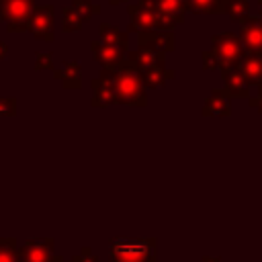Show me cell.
<instances>
[{
  "label": "cell",
  "mask_w": 262,
  "mask_h": 262,
  "mask_svg": "<svg viewBox=\"0 0 262 262\" xmlns=\"http://www.w3.org/2000/svg\"><path fill=\"white\" fill-rule=\"evenodd\" d=\"M248 104H250L252 108H256V111L262 113V86L258 88V94H256V96H250V98H248Z\"/></svg>",
  "instance_id": "cell-28"
},
{
  "label": "cell",
  "mask_w": 262,
  "mask_h": 262,
  "mask_svg": "<svg viewBox=\"0 0 262 262\" xmlns=\"http://www.w3.org/2000/svg\"><path fill=\"white\" fill-rule=\"evenodd\" d=\"M51 74L57 82H61V86L66 90H80L82 88V68L78 61H66L59 70H53Z\"/></svg>",
  "instance_id": "cell-14"
},
{
  "label": "cell",
  "mask_w": 262,
  "mask_h": 262,
  "mask_svg": "<svg viewBox=\"0 0 262 262\" xmlns=\"http://www.w3.org/2000/svg\"><path fill=\"white\" fill-rule=\"evenodd\" d=\"M137 70L141 68H166V51L149 45H137V49L127 51L125 55Z\"/></svg>",
  "instance_id": "cell-10"
},
{
  "label": "cell",
  "mask_w": 262,
  "mask_h": 262,
  "mask_svg": "<svg viewBox=\"0 0 262 262\" xmlns=\"http://www.w3.org/2000/svg\"><path fill=\"white\" fill-rule=\"evenodd\" d=\"M92 86V100L90 104L94 108H108L117 104V92H115V70H100V74L90 82Z\"/></svg>",
  "instance_id": "cell-6"
},
{
  "label": "cell",
  "mask_w": 262,
  "mask_h": 262,
  "mask_svg": "<svg viewBox=\"0 0 262 262\" xmlns=\"http://www.w3.org/2000/svg\"><path fill=\"white\" fill-rule=\"evenodd\" d=\"M6 53H8V45L0 41V59H4V57H6Z\"/></svg>",
  "instance_id": "cell-29"
},
{
  "label": "cell",
  "mask_w": 262,
  "mask_h": 262,
  "mask_svg": "<svg viewBox=\"0 0 262 262\" xmlns=\"http://www.w3.org/2000/svg\"><path fill=\"white\" fill-rule=\"evenodd\" d=\"M248 10H250V2L248 0H227L225 2V14L235 23H239L248 14Z\"/></svg>",
  "instance_id": "cell-22"
},
{
  "label": "cell",
  "mask_w": 262,
  "mask_h": 262,
  "mask_svg": "<svg viewBox=\"0 0 262 262\" xmlns=\"http://www.w3.org/2000/svg\"><path fill=\"white\" fill-rule=\"evenodd\" d=\"M237 70L246 76V80L250 82V86H262V55L256 53H244Z\"/></svg>",
  "instance_id": "cell-15"
},
{
  "label": "cell",
  "mask_w": 262,
  "mask_h": 262,
  "mask_svg": "<svg viewBox=\"0 0 262 262\" xmlns=\"http://www.w3.org/2000/svg\"><path fill=\"white\" fill-rule=\"evenodd\" d=\"M223 88L237 98H250V82L246 80V76L235 68L231 72H227L223 76Z\"/></svg>",
  "instance_id": "cell-17"
},
{
  "label": "cell",
  "mask_w": 262,
  "mask_h": 262,
  "mask_svg": "<svg viewBox=\"0 0 262 262\" xmlns=\"http://www.w3.org/2000/svg\"><path fill=\"white\" fill-rule=\"evenodd\" d=\"M246 53V47L239 39V35L225 31L211 37V47L201 53L203 70H215L221 76L235 70Z\"/></svg>",
  "instance_id": "cell-1"
},
{
  "label": "cell",
  "mask_w": 262,
  "mask_h": 262,
  "mask_svg": "<svg viewBox=\"0 0 262 262\" xmlns=\"http://www.w3.org/2000/svg\"><path fill=\"white\" fill-rule=\"evenodd\" d=\"M258 2H260V4H262V0H258Z\"/></svg>",
  "instance_id": "cell-34"
},
{
  "label": "cell",
  "mask_w": 262,
  "mask_h": 262,
  "mask_svg": "<svg viewBox=\"0 0 262 262\" xmlns=\"http://www.w3.org/2000/svg\"><path fill=\"white\" fill-rule=\"evenodd\" d=\"M86 25L84 16L74 8V6H63L61 8V31L63 33H78Z\"/></svg>",
  "instance_id": "cell-20"
},
{
  "label": "cell",
  "mask_w": 262,
  "mask_h": 262,
  "mask_svg": "<svg viewBox=\"0 0 262 262\" xmlns=\"http://www.w3.org/2000/svg\"><path fill=\"white\" fill-rule=\"evenodd\" d=\"M111 262H156V239L115 237L111 242Z\"/></svg>",
  "instance_id": "cell-4"
},
{
  "label": "cell",
  "mask_w": 262,
  "mask_h": 262,
  "mask_svg": "<svg viewBox=\"0 0 262 262\" xmlns=\"http://www.w3.org/2000/svg\"><path fill=\"white\" fill-rule=\"evenodd\" d=\"M186 2H188V12L192 14H219L225 12L227 0H186Z\"/></svg>",
  "instance_id": "cell-21"
},
{
  "label": "cell",
  "mask_w": 262,
  "mask_h": 262,
  "mask_svg": "<svg viewBox=\"0 0 262 262\" xmlns=\"http://www.w3.org/2000/svg\"><path fill=\"white\" fill-rule=\"evenodd\" d=\"M18 254L23 262H63L61 256H53V239H27Z\"/></svg>",
  "instance_id": "cell-8"
},
{
  "label": "cell",
  "mask_w": 262,
  "mask_h": 262,
  "mask_svg": "<svg viewBox=\"0 0 262 262\" xmlns=\"http://www.w3.org/2000/svg\"><path fill=\"white\" fill-rule=\"evenodd\" d=\"M2 2H4V0H0V8H2Z\"/></svg>",
  "instance_id": "cell-33"
},
{
  "label": "cell",
  "mask_w": 262,
  "mask_h": 262,
  "mask_svg": "<svg viewBox=\"0 0 262 262\" xmlns=\"http://www.w3.org/2000/svg\"><path fill=\"white\" fill-rule=\"evenodd\" d=\"M115 92H117V104L127 106H145V86L137 74V68L125 57V61L115 70Z\"/></svg>",
  "instance_id": "cell-2"
},
{
  "label": "cell",
  "mask_w": 262,
  "mask_h": 262,
  "mask_svg": "<svg viewBox=\"0 0 262 262\" xmlns=\"http://www.w3.org/2000/svg\"><path fill=\"white\" fill-rule=\"evenodd\" d=\"M72 6L84 16V20H90L94 14H98L100 12V6L98 4H94L92 0H72Z\"/></svg>",
  "instance_id": "cell-23"
},
{
  "label": "cell",
  "mask_w": 262,
  "mask_h": 262,
  "mask_svg": "<svg viewBox=\"0 0 262 262\" xmlns=\"http://www.w3.org/2000/svg\"><path fill=\"white\" fill-rule=\"evenodd\" d=\"M258 16H260V18H262V10H260V12H258Z\"/></svg>",
  "instance_id": "cell-32"
},
{
  "label": "cell",
  "mask_w": 262,
  "mask_h": 262,
  "mask_svg": "<svg viewBox=\"0 0 262 262\" xmlns=\"http://www.w3.org/2000/svg\"><path fill=\"white\" fill-rule=\"evenodd\" d=\"M0 262H23L20 254H18V248L10 250V248H2L0 246Z\"/></svg>",
  "instance_id": "cell-26"
},
{
  "label": "cell",
  "mask_w": 262,
  "mask_h": 262,
  "mask_svg": "<svg viewBox=\"0 0 262 262\" xmlns=\"http://www.w3.org/2000/svg\"><path fill=\"white\" fill-rule=\"evenodd\" d=\"M127 12H129V27H127L129 33H141V31H154V29H166V31L176 29V23L166 14H162L151 4V0H139L137 4H129Z\"/></svg>",
  "instance_id": "cell-3"
},
{
  "label": "cell",
  "mask_w": 262,
  "mask_h": 262,
  "mask_svg": "<svg viewBox=\"0 0 262 262\" xmlns=\"http://www.w3.org/2000/svg\"><path fill=\"white\" fill-rule=\"evenodd\" d=\"M35 70L37 72H41V70H55L53 68V55L51 53H41V51H37V55H35Z\"/></svg>",
  "instance_id": "cell-25"
},
{
  "label": "cell",
  "mask_w": 262,
  "mask_h": 262,
  "mask_svg": "<svg viewBox=\"0 0 262 262\" xmlns=\"http://www.w3.org/2000/svg\"><path fill=\"white\" fill-rule=\"evenodd\" d=\"M239 39L248 53L262 55V18L246 14L239 20Z\"/></svg>",
  "instance_id": "cell-9"
},
{
  "label": "cell",
  "mask_w": 262,
  "mask_h": 262,
  "mask_svg": "<svg viewBox=\"0 0 262 262\" xmlns=\"http://www.w3.org/2000/svg\"><path fill=\"white\" fill-rule=\"evenodd\" d=\"M151 4L166 14L168 18H172L176 25L184 23V16L188 14V2L186 0H151Z\"/></svg>",
  "instance_id": "cell-18"
},
{
  "label": "cell",
  "mask_w": 262,
  "mask_h": 262,
  "mask_svg": "<svg viewBox=\"0 0 262 262\" xmlns=\"http://www.w3.org/2000/svg\"><path fill=\"white\" fill-rule=\"evenodd\" d=\"M137 45L158 47V49L168 53V51L176 49V35H174V31H166V29L141 31V33H137Z\"/></svg>",
  "instance_id": "cell-13"
},
{
  "label": "cell",
  "mask_w": 262,
  "mask_h": 262,
  "mask_svg": "<svg viewBox=\"0 0 262 262\" xmlns=\"http://www.w3.org/2000/svg\"><path fill=\"white\" fill-rule=\"evenodd\" d=\"M123 2H127V0H108L111 6H119V4H123Z\"/></svg>",
  "instance_id": "cell-30"
},
{
  "label": "cell",
  "mask_w": 262,
  "mask_h": 262,
  "mask_svg": "<svg viewBox=\"0 0 262 262\" xmlns=\"http://www.w3.org/2000/svg\"><path fill=\"white\" fill-rule=\"evenodd\" d=\"M203 262H219V260H217V258H209V256H207V258H203Z\"/></svg>",
  "instance_id": "cell-31"
},
{
  "label": "cell",
  "mask_w": 262,
  "mask_h": 262,
  "mask_svg": "<svg viewBox=\"0 0 262 262\" xmlns=\"http://www.w3.org/2000/svg\"><path fill=\"white\" fill-rule=\"evenodd\" d=\"M137 74L145 88H160L166 82L174 80V76H176L174 70H166V68H141V70H137Z\"/></svg>",
  "instance_id": "cell-16"
},
{
  "label": "cell",
  "mask_w": 262,
  "mask_h": 262,
  "mask_svg": "<svg viewBox=\"0 0 262 262\" xmlns=\"http://www.w3.org/2000/svg\"><path fill=\"white\" fill-rule=\"evenodd\" d=\"M98 35H100V41L115 45V47H121L123 51H129V33L121 31L119 27H115L111 23H100Z\"/></svg>",
  "instance_id": "cell-19"
},
{
  "label": "cell",
  "mask_w": 262,
  "mask_h": 262,
  "mask_svg": "<svg viewBox=\"0 0 262 262\" xmlns=\"http://www.w3.org/2000/svg\"><path fill=\"white\" fill-rule=\"evenodd\" d=\"M35 0H4L0 8V23L6 27V33H25L31 31Z\"/></svg>",
  "instance_id": "cell-5"
},
{
  "label": "cell",
  "mask_w": 262,
  "mask_h": 262,
  "mask_svg": "<svg viewBox=\"0 0 262 262\" xmlns=\"http://www.w3.org/2000/svg\"><path fill=\"white\" fill-rule=\"evenodd\" d=\"M53 23H55V8L53 4H39L33 8L31 16V33L35 39H41L45 43H51L55 39L53 35Z\"/></svg>",
  "instance_id": "cell-7"
},
{
  "label": "cell",
  "mask_w": 262,
  "mask_h": 262,
  "mask_svg": "<svg viewBox=\"0 0 262 262\" xmlns=\"http://www.w3.org/2000/svg\"><path fill=\"white\" fill-rule=\"evenodd\" d=\"M90 49H92L94 59H96L104 70H117V68L125 61V55H127V51H123L121 47L108 45V43H104V41H100V39L90 41Z\"/></svg>",
  "instance_id": "cell-12"
},
{
  "label": "cell",
  "mask_w": 262,
  "mask_h": 262,
  "mask_svg": "<svg viewBox=\"0 0 262 262\" xmlns=\"http://www.w3.org/2000/svg\"><path fill=\"white\" fill-rule=\"evenodd\" d=\"M203 117H229L231 115V94L223 86H215L209 92V98L205 100L201 108Z\"/></svg>",
  "instance_id": "cell-11"
},
{
  "label": "cell",
  "mask_w": 262,
  "mask_h": 262,
  "mask_svg": "<svg viewBox=\"0 0 262 262\" xmlns=\"http://www.w3.org/2000/svg\"><path fill=\"white\" fill-rule=\"evenodd\" d=\"M72 262H98V258L90 252V248H82V252L78 256H74Z\"/></svg>",
  "instance_id": "cell-27"
},
{
  "label": "cell",
  "mask_w": 262,
  "mask_h": 262,
  "mask_svg": "<svg viewBox=\"0 0 262 262\" xmlns=\"http://www.w3.org/2000/svg\"><path fill=\"white\" fill-rule=\"evenodd\" d=\"M16 115V98L0 96V117H14Z\"/></svg>",
  "instance_id": "cell-24"
}]
</instances>
